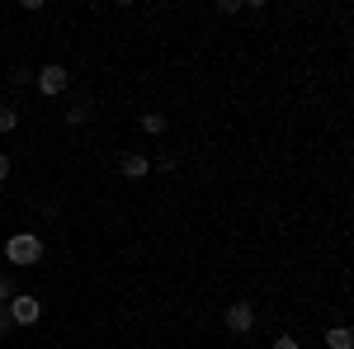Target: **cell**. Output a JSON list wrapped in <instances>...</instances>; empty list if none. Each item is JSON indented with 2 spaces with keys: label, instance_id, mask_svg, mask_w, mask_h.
Listing matches in <instances>:
<instances>
[{
  "label": "cell",
  "instance_id": "1",
  "mask_svg": "<svg viewBox=\"0 0 354 349\" xmlns=\"http://www.w3.org/2000/svg\"><path fill=\"white\" fill-rule=\"evenodd\" d=\"M5 260H10V265H38V260H43V241H38V236H33V232H15V236H10V241H5Z\"/></svg>",
  "mask_w": 354,
  "mask_h": 349
},
{
  "label": "cell",
  "instance_id": "2",
  "mask_svg": "<svg viewBox=\"0 0 354 349\" xmlns=\"http://www.w3.org/2000/svg\"><path fill=\"white\" fill-rule=\"evenodd\" d=\"M33 85H38V95L57 100V95H66V85H71V71H66L62 62H48L43 71H33Z\"/></svg>",
  "mask_w": 354,
  "mask_h": 349
},
{
  "label": "cell",
  "instance_id": "3",
  "mask_svg": "<svg viewBox=\"0 0 354 349\" xmlns=\"http://www.w3.org/2000/svg\"><path fill=\"white\" fill-rule=\"evenodd\" d=\"M5 312H10V321L15 326H38V317H43V302L33 293H15L10 302H5Z\"/></svg>",
  "mask_w": 354,
  "mask_h": 349
},
{
  "label": "cell",
  "instance_id": "4",
  "mask_svg": "<svg viewBox=\"0 0 354 349\" xmlns=\"http://www.w3.org/2000/svg\"><path fill=\"white\" fill-rule=\"evenodd\" d=\"M222 326H227L232 335H250V330H255V307H250V302H227Z\"/></svg>",
  "mask_w": 354,
  "mask_h": 349
},
{
  "label": "cell",
  "instance_id": "5",
  "mask_svg": "<svg viewBox=\"0 0 354 349\" xmlns=\"http://www.w3.org/2000/svg\"><path fill=\"white\" fill-rule=\"evenodd\" d=\"M118 170H123V180H142V175L151 170V161H147L142 151H123V156H118Z\"/></svg>",
  "mask_w": 354,
  "mask_h": 349
},
{
  "label": "cell",
  "instance_id": "6",
  "mask_svg": "<svg viewBox=\"0 0 354 349\" xmlns=\"http://www.w3.org/2000/svg\"><path fill=\"white\" fill-rule=\"evenodd\" d=\"M137 128H142V133H151V137H161L165 128H170V118H165V113H142V118H137Z\"/></svg>",
  "mask_w": 354,
  "mask_h": 349
},
{
  "label": "cell",
  "instance_id": "7",
  "mask_svg": "<svg viewBox=\"0 0 354 349\" xmlns=\"http://www.w3.org/2000/svg\"><path fill=\"white\" fill-rule=\"evenodd\" d=\"M326 345H330V349H350V345H354L350 326H330V330H326Z\"/></svg>",
  "mask_w": 354,
  "mask_h": 349
},
{
  "label": "cell",
  "instance_id": "8",
  "mask_svg": "<svg viewBox=\"0 0 354 349\" xmlns=\"http://www.w3.org/2000/svg\"><path fill=\"white\" fill-rule=\"evenodd\" d=\"M85 118H90V100H76V104L66 109V123H71V128H81Z\"/></svg>",
  "mask_w": 354,
  "mask_h": 349
},
{
  "label": "cell",
  "instance_id": "9",
  "mask_svg": "<svg viewBox=\"0 0 354 349\" xmlns=\"http://www.w3.org/2000/svg\"><path fill=\"white\" fill-rule=\"evenodd\" d=\"M15 128H19V109L0 104V133H15Z\"/></svg>",
  "mask_w": 354,
  "mask_h": 349
},
{
  "label": "cell",
  "instance_id": "10",
  "mask_svg": "<svg viewBox=\"0 0 354 349\" xmlns=\"http://www.w3.org/2000/svg\"><path fill=\"white\" fill-rule=\"evenodd\" d=\"M15 293H19V288H15V279H10V274H0V307H5Z\"/></svg>",
  "mask_w": 354,
  "mask_h": 349
},
{
  "label": "cell",
  "instance_id": "11",
  "mask_svg": "<svg viewBox=\"0 0 354 349\" xmlns=\"http://www.w3.org/2000/svg\"><path fill=\"white\" fill-rule=\"evenodd\" d=\"M156 170H161V175H170V170H175V151H165V156H156Z\"/></svg>",
  "mask_w": 354,
  "mask_h": 349
},
{
  "label": "cell",
  "instance_id": "12",
  "mask_svg": "<svg viewBox=\"0 0 354 349\" xmlns=\"http://www.w3.org/2000/svg\"><path fill=\"white\" fill-rule=\"evenodd\" d=\"M10 170H15V161H10V156H5V151H0V185H5V180H10Z\"/></svg>",
  "mask_w": 354,
  "mask_h": 349
},
{
  "label": "cell",
  "instance_id": "13",
  "mask_svg": "<svg viewBox=\"0 0 354 349\" xmlns=\"http://www.w3.org/2000/svg\"><path fill=\"white\" fill-rule=\"evenodd\" d=\"M274 349H302V345L293 340V335H279V340H274Z\"/></svg>",
  "mask_w": 354,
  "mask_h": 349
},
{
  "label": "cell",
  "instance_id": "14",
  "mask_svg": "<svg viewBox=\"0 0 354 349\" xmlns=\"http://www.w3.org/2000/svg\"><path fill=\"white\" fill-rule=\"evenodd\" d=\"M10 330H15V321H10V312L0 307V335H10Z\"/></svg>",
  "mask_w": 354,
  "mask_h": 349
}]
</instances>
